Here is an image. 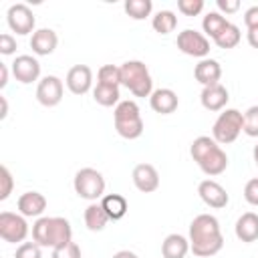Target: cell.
Here are the masks:
<instances>
[{
	"label": "cell",
	"instance_id": "3957f363",
	"mask_svg": "<svg viewBox=\"0 0 258 258\" xmlns=\"http://www.w3.org/2000/svg\"><path fill=\"white\" fill-rule=\"evenodd\" d=\"M115 129L123 139H137L143 133V119L135 101H121L113 111Z\"/></svg>",
	"mask_w": 258,
	"mask_h": 258
},
{
	"label": "cell",
	"instance_id": "e0dca14e",
	"mask_svg": "<svg viewBox=\"0 0 258 258\" xmlns=\"http://www.w3.org/2000/svg\"><path fill=\"white\" fill-rule=\"evenodd\" d=\"M198 165H200V169L206 175L214 177V175H220V173L226 171V167H228V155H226V151L220 145H216L206 157H202L198 161Z\"/></svg>",
	"mask_w": 258,
	"mask_h": 258
},
{
	"label": "cell",
	"instance_id": "1f68e13d",
	"mask_svg": "<svg viewBox=\"0 0 258 258\" xmlns=\"http://www.w3.org/2000/svg\"><path fill=\"white\" fill-rule=\"evenodd\" d=\"M12 187H14V179H12V173L6 165L0 167V200H8L10 194H12Z\"/></svg>",
	"mask_w": 258,
	"mask_h": 258
},
{
	"label": "cell",
	"instance_id": "d590c367",
	"mask_svg": "<svg viewBox=\"0 0 258 258\" xmlns=\"http://www.w3.org/2000/svg\"><path fill=\"white\" fill-rule=\"evenodd\" d=\"M244 200L250 206H258V177H252L244 185Z\"/></svg>",
	"mask_w": 258,
	"mask_h": 258
},
{
	"label": "cell",
	"instance_id": "5bb4252c",
	"mask_svg": "<svg viewBox=\"0 0 258 258\" xmlns=\"http://www.w3.org/2000/svg\"><path fill=\"white\" fill-rule=\"evenodd\" d=\"M131 177H133L135 187L143 194H151L159 187V173L151 163H137L133 167Z\"/></svg>",
	"mask_w": 258,
	"mask_h": 258
},
{
	"label": "cell",
	"instance_id": "6da1fadb",
	"mask_svg": "<svg viewBox=\"0 0 258 258\" xmlns=\"http://www.w3.org/2000/svg\"><path fill=\"white\" fill-rule=\"evenodd\" d=\"M189 250L198 258H210L218 254L224 246V236L220 222L212 214H200L189 224Z\"/></svg>",
	"mask_w": 258,
	"mask_h": 258
},
{
	"label": "cell",
	"instance_id": "f546056e",
	"mask_svg": "<svg viewBox=\"0 0 258 258\" xmlns=\"http://www.w3.org/2000/svg\"><path fill=\"white\" fill-rule=\"evenodd\" d=\"M240 36H242V34H240V28H238L236 24H232V22H230V24H228V28H226V30H224V32H222L214 42H216L220 48H234V46H238Z\"/></svg>",
	"mask_w": 258,
	"mask_h": 258
},
{
	"label": "cell",
	"instance_id": "8fae6325",
	"mask_svg": "<svg viewBox=\"0 0 258 258\" xmlns=\"http://www.w3.org/2000/svg\"><path fill=\"white\" fill-rule=\"evenodd\" d=\"M12 75L18 83L28 85L40 77V62L32 54H20L12 60Z\"/></svg>",
	"mask_w": 258,
	"mask_h": 258
},
{
	"label": "cell",
	"instance_id": "7c38bea8",
	"mask_svg": "<svg viewBox=\"0 0 258 258\" xmlns=\"http://www.w3.org/2000/svg\"><path fill=\"white\" fill-rule=\"evenodd\" d=\"M198 194L202 198V202L214 210H220V208H226L228 202H230V196L228 191L214 179H204L200 185H198Z\"/></svg>",
	"mask_w": 258,
	"mask_h": 258
},
{
	"label": "cell",
	"instance_id": "4316f807",
	"mask_svg": "<svg viewBox=\"0 0 258 258\" xmlns=\"http://www.w3.org/2000/svg\"><path fill=\"white\" fill-rule=\"evenodd\" d=\"M151 26H153V30L159 32V34H169V32H173L175 26H177V16H175L171 10H159V12L153 16Z\"/></svg>",
	"mask_w": 258,
	"mask_h": 258
},
{
	"label": "cell",
	"instance_id": "8d00e7d4",
	"mask_svg": "<svg viewBox=\"0 0 258 258\" xmlns=\"http://www.w3.org/2000/svg\"><path fill=\"white\" fill-rule=\"evenodd\" d=\"M14 50H16V38H14L12 34H8V32L0 34V54L8 56V54H12Z\"/></svg>",
	"mask_w": 258,
	"mask_h": 258
},
{
	"label": "cell",
	"instance_id": "30bf717a",
	"mask_svg": "<svg viewBox=\"0 0 258 258\" xmlns=\"http://www.w3.org/2000/svg\"><path fill=\"white\" fill-rule=\"evenodd\" d=\"M62 93L64 85L56 75H46L44 79H40L36 87V99L44 107H56L62 101Z\"/></svg>",
	"mask_w": 258,
	"mask_h": 258
},
{
	"label": "cell",
	"instance_id": "d6986e66",
	"mask_svg": "<svg viewBox=\"0 0 258 258\" xmlns=\"http://www.w3.org/2000/svg\"><path fill=\"white\" fill-rule=\"evenodd\" d=\"M194 77L204 87L218 85L220 83V77H222V67H220V62L216 58H202L196 64V69H194Z\"/></svg>",
	"mask_w": 258,
	"mask_h": 258
},
{
	"label": "cell",
	"instance_id": "4dcf8cb0",
	"mask_svg": "<svg viewBox=\"0 0 258 258\" xmlns=\"http://www.w3.org/2000/svg\"><path fill=\"white\" fill-rule=\"evenodd\" d=\"M242 131L248 137H258V105H252L244 113V125Z\"/></svg>",
	"mask_w": 258,
	"mask_h": 258
},
{
	"label": "cell",
	"instance_id": "ba28073f",
	"mask_svg": "<svg viewBox=\"0 0 258 258\" xmlns=\"http://www.w3.org/2000/svg\"><path fill=\"white\" fill-rule=\"evenodd\" d=\"M177 48L187 56L206 58L210 52V40L202 32H198L194 28H185L177 34Z\"/></svg>",
	"mask_w": 258,
	"mask_h": 258
},
{
	"label": "cell",
	"instance_id": "ee69618b",
	"mask_svg": "<svg viewBox=\"0 0 258 258\" xmlns=\"http://www.w3.org/2000/svg\"><path fill=\"white\" fill-rule=\"evenodd\" d=\"M252 155H254V161H256V167H258V143L254 145V151H252Z\"/></svg>",
	"mask_w": 258,
	"mask_h": 258
},
{
	"label": "cell",
	"instance_id": "5b68a950",
	"mask_svg": "<svg viewBox=\"0 0 258 258\" xmlns=\"http://www.w3.org/2000/svg\"><path fill=\"white\" fill-rule=\"evenodd\" d=\"M242 125H244V113H240L238 109H226L218 115L212 127V137L216 139L218 145L234 143L242 133Z\"/></svg>",
	"mask_w": 258,
	"mask_h": 258
},
{
	"label": "cell",
	"instance_id": "e575fe53",
	"mask_svg": "<svg viewBox=\"0 0 258 258\" xmlns=\"http://www.w3.org/2000/svg\"><path fill=\"white\" fill-rule=\"evenodd\" d=\"M177 10L185 16H198L204 10V0H179Z\"/></svg>",
	"mask_w": 258,
	"mask_h": 258
},
{
	"label": "cell",
	"instance_id": "9a60e30c",
	"mask_svg": "<svg viewBox=\"0 0 258 258\" xmlns=\"http://www.w3.org/2000/svg\"><path fill=\"white\" fill-rule=\"evenodd\" d=\"M56 44H58V36H56V32L52 28H38L30 36V48L38 56L52 54L54 48H56Z\"/></svg>",
	"mask_w": 258,
	"mask_h": 258
},
{
	"label": "cell",
	"instance_id": "ffe728a7",
	"mask_svg": "<svg viewBox=\"0 0 258 258\" xmlns=\"http://www.w3.org/2000/svg\"><path fill=\"white\" fill-rule=\"evenodd\" d=\"M149 105L155 113H161V115H169L177 109L179 105V99L175 95V91L171 89H155L149 97Z\"/></svg>",
	"mask_w": 258,
	"mask_h": 258
},
{
	"label": "cell",
	"instance_id": "ab89813d",
	"mask_svg": "<svg viewBox=\"0 0 258 258\" xmlns=\"http://www.w3.org/2000/svg\"><path fill=\"white\" fill-rule=\"evenodd\" d=\"M246 38H248V44L252 48H258V28H250L248 34H246Z\"/></svg>",
	"mask_w": 258,
	"mask_h": 258
},
{
	"label": "cell",
	"instance_id": "277c9868",
	"mask_svg": "<svg viewBox=\"0 0 258 258\" xmlns=\"http://www.w3.org/2000/svg\"><path fill=\"white\" fill-rule=\"evenodd\" d=\"M121 85L127 87L135 97H151L153 93L149 69L141 60H127L121 64Z\"/></svg>",
	"mask_w": 258,
	"mask_h": 258
},
{
	"label": "cell",
	"instance_id": "d4e9b609",
	"mask_svg": "<svg viewBox=\"0 0 258 258\" xmlns=\"http://www.w3.org/2000/svg\"><path fill=\"white\" fill-rule=\"evenodd\" d=\"M119 87H113V85H101L97 83V87L93 89V99L101 105V107H117L121 101H119Z\"/></svg>",
	"mask_w": 258,
	"mask_h": 258
},
{
	"label": "cell",
	"instance_id": "60d3db41",
	"mask_svg": "<svg viewBox=\"0 0 258 258\" xmlns=\"http://www.w3.org/2000/svg\"><path fill=\"white\" fill-rule=\"evenodd\" d=\"M8 85V64L0 62V89H4Z\"/></svg>",
	"mask_w": 258,
	"mask_h": 258
},
{
	"label": "cell",
	"instance_id": "484cf974",
	"mask_svg": "<svg viewBox=\"0 0 258 258\" xmlns=\"http://www.w3.org/2000/svg\"><path fill=\"white\" fill-rule=\"evenodd\" d=\"M228 20L220 14V12H208L206 16H204V20H202V28H204V32L210 36V38H218L226 28H228Z\"/></svg>",
	"mask_w": 258,
	"mask_h": 258
},
{
	"label": "cell",
	"instance_id": "f35d334b",
	"mask_svg": "<svg viewBox=\"0 0 258 258\" xmlns=\"http://www.w3.org/2000/svg\"><path fill=\"white\" fill-rule=\"evenodd\" d=\"M216 4H218V8H220L222 12H226V14H234V12L240 8V2H238V0H216Z\"/></svg>",
	"mask_w": 258,
	"mask_h": 258
},
{
	"label": "cell",
	"instance_id": "836d02e7",
	"mask_svg": "<svg viewBox=\"0 0 258 258\" xmlns=\"http://www.w3.org/2000/svg\"><path fill=\"white\" fill-rule=\"evenodd\" d=\"M50 258H81V248L75 242H69L64 246H58L52 250Z\"/></svg>",
	"mask_w": 258,
	"mask_h": 258
},
{
	"label": "cell",
	"instance_id": "d6a6232c",
	"mask_svg": "<svg viewBox=\"0 0 258 258\" xmlns=\"http://www.w3.org/2000/svg\"><path fill=\"white\" fill-rule=\"evenodd\" d=\"M14 258H42L40 246H38L36 242H22V244L16 248Z\"/></svg>",
	"mask_w": 258,
	"mask_h": 258
},
{
	"label": "cell",
	"instance_id": "74e56055",
	"mask_svg": "<svg viewBox=\"0 0 258 258\" xmlns=\"http://www.w3.org/2000/svg\"><path fill=\"white\" fill-rule=\"evenodd\" d=\"M244 24L250 28H258V6H250L246 12H244Z\"/></svg>",
	"mask_w": 258,
	"mask_h": 258
},
{
	"label": "cell",
	"instance_id": "603a6c76",
	"mask_svg": "<svg viewBox=\"0 0 258 258\" xmlns=\"http://www.w3.org/2000/svg\"><path fill=\"white\" fill-rule=\"evenodd\" d=\"M101 206L107 212L109 220H113V222L121 220L127 214V210H129V204H127V200L121 194H107V196H103L101 198Z\"/></svg>",
	"mask_w": 258,
	"mask_h": 258
},
{
	"label": "cell",
	"instance_id": "44dd1931",
	"mask_svg": "<svg viewBox=\"0 0 258 258\" xmlns=\"http://www.w3.org/2000/svg\"><path fill=\"white\" fill-rule=\"evenodd\" d=\"M234 232H236V238L240 242H254L258 240V214L254 212H246L242 214L238 220H236V226H234Z\"/></svg>",
	"mask_w": 258,
	"mask_h": 258
},
{
	"label": "cell",
	"instance_id": "8992f818",
	"mask_svg": "<svg viewBox=\"0 0 258 258\" xmlns=\"http://www.w3.org/2000/svg\"><path fill=\"white\" fill-rule=\"evenodd\" d=\"M75 191L79 198L89 200V202H97L99 198H103L105 194V177L101 171L93 169V167H83L75 173Z\"/></svg>",
	"mask_w": 258,
	"mask_h": 258
},
{
	"label": "cell",
	"instance_id": "7bdbcfd3",
	"mask_svg": "<svg viewBox=\"0 0 258 258\" xmlns=\"http://www.w3.org/2000/svg\"><path fill=\"white\" fill-rule=\"evenodd\" d=\"M0 105H2L0 119H6V115H8V103H6V97H0Z\"/></svg>",
	"mask_w": 258,
	"mask_h": 258
},
{
	"label": "cell",
	"instance_id": "b9f144b4",
	"mask_svg": "<svg viewBox=\"0 0 258 258\" xmlns=\"http://www.w3.org/2000/svg\"><path fill=\"white\" fill-rule=\"evenodd\" d=\"M113 258H139V256L135 252H131V250H119V252L113 254Z\"/></svg>",
	"mask_w": 258,
	"mask_h": 258
},
{
	"label": "cell",
	"instance_id": "52a82bcc",
	"mask_svg": "<svg viewBox=\"0 0 258 258\" xmlns=\"http://www.w3.org/2000/svg\"><path fill=\"white\" fill-rule=\"evenodd\" d=\"M28 236V222L22 214L2 212L0 214V238L8 244L24 242Z\"/></svg>",
	"mask_w": 258,
	"mask_h": 258
},
{
	"label": "cell",
	"instance_id": "83f0119b",
	"mask_svg": "<svg viewBox=\"0 0 258 258\" xmlns=\"http://www.w3.org/2000/svg\"><path fill=\"white\" fill-rule=\"evenodd\" d=\"M123 8H125V12H127L129 18H133V20H143V18H147V16L151 14L153 2H151V0H127V2L123 4Z\"/></svg>",
	"mask_w": 258,
	"mask_h": 258
},
{
	"label": "cell",
	"instance_id": "7a4b0ae2",
	"mask_svg": "<svg viewBox=\"0 0 258 258\" xmlns=\"http://www.w3.org/2000/svg\"><path fill=\"white\" fill-rule=\"evenodd\" d=\"M32 240L44 248H58L73 242V228L67 218H38L32 224Z\"/></svg>",
	"mask_w": 258,
	"mask_h": 258
},
{
	"label": "cell",
	"instance_id": "f1b7e54d",
	"mask_svg": "<svg viewBox=\"0 0 258 258\" xmlns=\"http://www.w3.org/2000/svg\"><path fill=\"white\" fill-rule=\"evenodd\" d=\"M97 83L119 87V85H121V67H115V64H103V67L99 69V73H97Z\"/></svg>",
	"mask_w": 258,
	"mask_h": 258
},
{
	"label": "cell",
	"instance_id": "9c48e42d",
	"mask_svg": "<svg viewBox=\"0 0 258 258\" xmlns=\"http://www.w3.org/2000/svg\"><path fill=\"white\" fill-rule=\"evenodd\" d=\"M6 20H8L10 30L16 32V34H28V32H34V24H36L34 14H32V10H30L26 4H22V2L12 4V6L8 8V12H6Z\"/></svg>",
	"mask_w": 258,
	"mask_h": 258
},
{
	"label": "cell",
	"instance_id": "4fadbf2b",
	"mask_svg": "<svg viewBox=\"0 0 258 258\" xmlns=\"http://www.w3.org/2000/svg\"><path fill=\"white\" fill-rule=\"evenodd\" d=\"M64 83L73 95H85L93 85V71L87 64H75L69 69Z\"/></svg>",
	"mask_w": 258,
	"mask_h": 258
},
{
	"label": "cell",
	"instance_id": "7402d4cb",
	"mask_svg": "<svg viewBox=\"0 0 258 258\" xmlns=\"http://www.w3.org/2000/svg\"><path fill=\"white\" fill-rule=\"evenodd\" d=\"M189 252V240L181 234H169L161 242V256L163 258H185Z\"/></svg>",
	"mask_w": 258,
	"mask_h": 258
},
{
	"label": "cell",
	"instance_id": "cb8c5ba5",
	"mask_svg": "<svg viewBox=\"0 0 258 258\" xmlns=\"http://www.w3.org/2000/svg\"><path fill=\"white\" fill-rule=\"evenodd\" d=\"M107 222H109V216L103 210V206L97 204V202H91L85 210V226L91 232H101L107 226Z\"/></svg>",
	"mask_w": 258,
	"mask_h": 258
},
{
	"label": "cell",
	"instance_id": "ac0fdd59",
	"mask_svg": "<svg viewBox=\"0 0 258 258\" xmlns=\"http://www.w3.org/2000/svg\"><path fill=\"white\" fill-rule=\"evenodd\" d=\"M46 210V198L40 191H26L18 198V212L24 218H40Z\"/></svg>",
	"mask_w": 258,
	"mask_h": 258
},
{
	"label": "cell",
	"instance_id": "2e32d148",
	"mask_svg": "<svg viewBox=\"0 0 258 258\" xmlns=\"http://www.w3.org/2000/svg\"><path fill=\"white\" fill-rule=\"evenodd\" d=\"M228 89L224 85H210V87H204L202 89V95H200V101H202V107L208 109V111H222L226 105H228Z\"/></svg>",
	"mask_w": 258,
	"mask_h": 258
}]
</instances>
